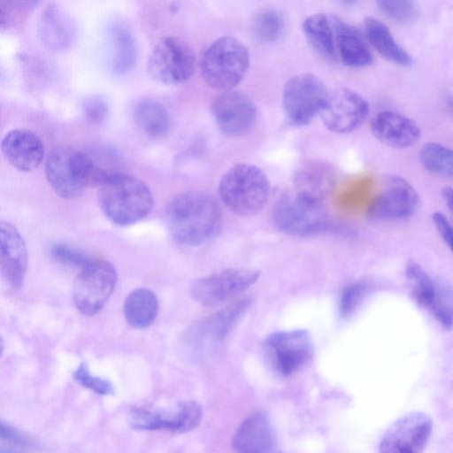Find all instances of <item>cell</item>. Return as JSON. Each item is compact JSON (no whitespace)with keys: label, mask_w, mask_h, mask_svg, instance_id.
I'll list each match as a JSON object with an SVG mask.
<instances>
[{"label":"cell","mask_w":453,"mask_h":453,"mask_svg":"<svg viewBox=\"0 0 453 453\" xmlns=\"http://www.w3.org/2000/svg\"><path fill=\"white\" fill-rule=\"evenodd\" d=\"M158 312V301L149 288L133 290L124 303V316L127 322L135 328H146L155 320Z\"/></svg>","instance_id":"484cf974"},{"label":"cell","mask_w":453,"mask_h":453,"mask_svg":"<svg viewBox=\"0 0 453 453\" xmlns=\"http://www.w3.org/2000/svg\"><path fill=\"white\" fill-rule=\"evenodd\" d=\"M264 350L273 372L280 378H288L311 360L313 343L305 329L280 331L266 338Z\"/></svg>","instance_id":"52a82bcc"},{"label":"cell","mask_w":453,"mask_h":453,"mask_svg":"<svg viewBox=\"0 0 453 453\" xmlns=\"http://www.w3.org/2000/svg\"><path fill=\"white\" fill-rule=\"evenodd\" d=\"M0 436L3 440H6L13 444L20 446L30 445V441L23 434L3 422L0 425Z\"/></svg>","instance_id":"60d3db41"},{"label":"cell","mask_w":453,"mask_h":453,"mask_svg":"<svg viewBox=\"0 0 453 453\" xmlns=\"http://www.w3.org/2000/svg\"><path fill=\"white\" fill-rule=\"evenodd\" d=\"M45 175L58 196L72 199L88 188L99 187L112 174L94 156L70 146H59L47 157Z\"/></svg>","instance_id":"7a4b0ae2"},{"label":"cell","mask_w":453,"mask_h":453,"mask_svg":"<svg viewBox=\"0 0 453 453\" xmlns=\"http://www.w3.org/2000/svg\"><path fill=\"white\" fill-rule=\"evenodd\" d=\"M369 114L366 100L354 90L340 88L328 95L320 112L326 127L336 134L349 133L360 127Z\"/></svg>","instance_id":"9a60e30c"},{"label":"cell","mask_w":453,"mask_h":453,"mask_svg":"<svg viewBox=\"0 0 453 453\" xmlns=\"http://www.w3.org/2000/svg\"><path fill=\"white\" fill-rule=\"evenodd\" d=\"M147 73L157 82L179 85L188 81L195 71V55L183 40L168 36L151 50L147 61Z\"/></svg>","instance_id":"ba28073f"},{"label":"cell","mask_w":453,"mask_h":453,"mask_svg":"<svg viewBox=\"0 0 453 453\" xmlns=\"http://www.w3.org/2000/svg\"><path fill=\"white\" fill-rule=\"evenodd\" d=\"M97 197L104 215L119 226L142 219L153 206L149 187L136 177L121 172L111 175L98 187Z\"/></svg>","instance_id":"3957f363"},{"label":"cell","mask_w":453,"mask_h":453,"mask_svg":"<svg viewBox=\"0 0 453 453\" xmlns=\"http://www.w3.org/2000/svg\"><path fill=\"white\" fill-rule=\"evenodd\" d=\"M303 32L317 53L332 58L335 56L334 34L331 18L324 13H314L303 22Z\"/></svg>","instance_id":"4316f807"},{"label":"cell","mask_w":453,"mask_h":453,"mask_svg":"<svg viewBox=\"0 0 453 453\" xmlns=\"http://www.w3.org/2000/svg\"><path fill=\"white\" fill-rule=\"evenodd\" d=\"M270 182L257 166L240 163L231 166L221 176L219 194L223 203L240 216L259 212L270 196Z\"/></svg>","instance_id":"277c9868"},{"label":"cell","mask_w":453,"mask_h":453,"mask_svg":"<svg viewBox=\"0 0 453 453\" xmlns=\"http://www.w3.org/2000/svg\"><path fill=\"white\" fill-rule=\"evenodd\" d=\"M365 33L370 44L385 59L402 66L414 64L412 56L396 42L388 26L380 19L366 17Z\"/></svg>","instance_id":"603a6c76"},{"label":"cell","mask_w":453,"mask_h":453,"mask_svg":"<svg viewBox=\"0 0 453 453\" xmlns=\"http://www.w3.org/2000/svg\"><path fill=\"white\" fill-rule=\"evenodd\" d=\"M165 219L176 242L196 246L218 234L223 214L220 205L211 195L203 191H187L168 203Z\"/></svg>","instance_id":"6da1fadb"},{"label":"cell","mask_w":453,"mask_h":453,"mask_svg":"<svg viewBox=\"0 0 453 453\" xmlns=\"http://www.w3.org/2000/svg\"><path fill=\"white\" fill-rule=\"evenodd\" d=\"M233 448L236 453H274L276 437L268 416L263 411L248 416L234 434Z\"/></svg>","instance_id":"ffe728a7"},{"label":"cell","mask_w":453,"mask_h":453,"mask_svg":"<svg viewBox=\"0 0 453 453\" xmlns=\"http://www.w3.org/2000/svg\"><path fill=\"white\" fill-rule=\"evenodd\" d=\"M73 378L82 387L88 388L95 393L102 395H107L113 393L111 383L104 379L92 375L86 364L79 365L73 373Z\"/></svg>","instance_id":"74e56055"},{"label":"cell","mask_w":453,"mask_h":453,"mask_svg":"<svg viewBox=\"0 0 453 453\" xmlns=\"http://www.w3.org/2000/svg\"><path fill=\"white\" fill-rule=\"evenodd\" d=\"M2 151L12 167L28 173L41 165L45 149L42 140L34 132L18 128L4 135Z\"/></svg>","instance_id":"d6986e66"},{"label":"cell","mask_w":453,"mask_h":453,"mask_svg":"<svg viewBox=\"0 0 453 453\" xmlns=\"http://www.w3.org/2000/svg\"><path fill=\"white\" fill-rule=\"evenodd\" d=\"M419 207V196L411 183L401 176L389 175L384 179L367 213L372 219L399 221L411 218Z\"/></svg>","instance_id":"8fae6325"},{"label":"cell","mask_w":453,"mask_h":453,"mask_svg":"<svg viewBox=\"0 0 453 453\" xmlns=\"http://www.w3.org/2000/svg\"><path fill=\"white\" fill-rule=\"evenodd\" d=\"M432 219L437 232L453 254V226L441 212H434Z\"/></svg>","instance_id":"ab89813d"},{"label":"cell","mask_w":453,"mask_h":453,"mask_svg":"<svg viewBox=\"0 0 453 453\" xmlns=\"http://www.w3.org/2000/svg\"><path fill=\"white\" fill-rule=\"evenodd\" d=\"M380 10L389 19L395 22H408L414 19L417 14L416 4L406 0H383L379 1Z\"/></svg>","instance_id":"d590c367"},{"label":"cell","mask_w":453,"mask_h":453,"mask_svg":"<svg viewBox=\"0 0 453 453\" xmlns=\"http://www.w3.org/2000/svg\"><path fill=\"white\" fill-rule=\"evenodd\" d=\"M420 161L432 174L453 179V150L437 142H427L420 150Z\"/></svg>","instance_id":"f546056e"},{"label":"cell","mask_w":453,"mask_h":453,"mask_svg":"<svg viewBox=\"0 0 453 453\" xmlns=\"http://www.w3.org/2000/svg\"><path fill=\"white\" fill-rule=\"evenodd\" d=\"M372 288L367 280H358L346 286L339 299V314L347 318L356 311Z\"/></svg>","instance_id":"836d02e7"},{"label":"cell","mask_w":453,"mask_h":453,"mask_svg":"<svg viewBox=\"0 0 453 453\" xmlns=\"http://www.w3.org/2000/svg\"><path fill=\"white\" fill-rule=\"evenodd\" d=\"M428 311L440 326L449 330L453 327V289L448 284L436 282V291Z\"/></svg>","instance_id":"4dcf8cb0"},{"label":"cell","mask_w":453,"mask_h":453,"mask_svg":"<svg viewBox=\"0 0 453 453\" xmlns=\"http://www.w3.org/2000/svg\"><path fill=\"white\" fill-rule=\"evenodd\" d=\"M50 254L60 264L80 270H82L92 261L84 253L65 243L52 245Z\"/></svg>","instance_id":"8d00e7d4"},{"label":"cell","mask_w":453,"mask_h":453,"mask_svg":"<svg viewBox=\"0 0 453 453\" xmlns=\"http://www.w3.org/2000/svg\"><path fill=\"white\" fill-rule=\"evenodd\" d=\"M284 28L282 15L275 10H265L259 12L253 23L257 38L264 42H273L279 38Z\"/></svg>","instance_id":"d6a6232c"},{"label":"cell","mask_w":453,"mask_h":453,"mask_svg":"<svg viewBox=\"0 0 453 453\" xmlns=\"http://www.w3.org/2000/svg\"><path fill=\"white\" fill-rule=\"evenodd\" d=\"M250 303V299L243 297L201 319L190 329L188 340L202 348H213L220 344L246 311Z\"/></svg>","instance_id":"2e32d148"},{"label":"cell","mask_w":453,"mask_h":453,"mask_svg":"<svg viewBox=\"0 0 453 453\" xmlns=\"http://www.w3.org/2000/svg\"><path fill=\"white\" fill-rule=\"evenodd\" d=\"M74 25L71 18L56 5H50L42 14L40 36L50 49H66L74 38Z\"/></svg>","instance_id":"cb8c5ba5"},{"label":"cell","mask_w":453,"mask_h":453,"mask_svg":"<svg viewBox=\"0 0 453 453\" xmlns=\"http://www.w3.org/2000/svg\"><path fill=\"white\" fill-rule=\"evenodd\" d=\"M441 195L445 201V203L453 217V188L452 187H444L441 189Z\"/></svg>","instance_id":"b9f144b4"},{"label":"cell","mask_w":453,"mask_h":453,"mask_svg":"<svg viewBox=\"0 0 453 453\" xmlns=\"http://www.w3.org/2000/svg\"><path fill=\"white\" fill-rule=\"evenodd\" d=\"M106 103L99 98H92L86 102L84 114L86 119L92 124H100L108 115Z\"/></svg>","instance_id":"f35d334b"},{"label":"cell","mask_w":453,"mask_h":453,"mask_svg":"<svg viewBox=\"0 0 453 453\" xmlns=\"http://www.w3.org/2000/svg\"><path fill=\"white\" fill-rule=\"evenodd\" d=\"M249 65L248 48L234 36H222L212 42L200 59L203 80L221 93L233 90L244 78Z\"/></svg>","instance_id":"5b68a950"},{"label":"cell","mask_w":453,"mask_h":453,"mask_svg":"<svg viewBox=\"0 0 453 453\" xmlns=\"http://www.w3.org/2000/svg\"><path fill=\"white\" fill-rule=\"evenodd\" d=\"M0 453H17V452L13 451L12 449H9L1 448Z\"/></svg>","instance_id":"7bdbcfd3"},{"label":"cell","mask_w":453,"mask_h":453,"mask_svg":"<svg viewBox=\"0 0 453 453\" xmlns=\"http://www.w3.org/2000/svg\"><path fill=\"white\" fill-rule=\"evenodd\" d=\"M433 421L420 411L395 420L383 435L379 453H421L431 435Z\"/></svg>","instance_id":"5bb4252c"},{"label":"cell","mask_w":453,"mask_h":453,"mask_svg":"<svg viewBox=\"0 0 453 453\" xmlns=\"http://www.w3.org/2000/svg\"><path fill=\"white\" fill-rule=\"evenodd\" d=\"M137 127L152 138H163L169 134L173 120L168 110L160 102L146 98L137 102L133 110Z\"/></svg>","instance_id":"d4e9b609"},{"label":"cell","mask_w":453,"mask_h":453,"mask_svg":"<svg viewBox=\"0 0 453 453\" xmlns=\"http://www.w3.org/2000/svg\"><path fill=\"white\" fill-rule=\"evenodd\" d=\"M117 282V273L109 262L92 260L77 276L73 299L77 310L93 316L105 304Z\"/></svg>","instance_id":"30bf717a"},{"label":"cell","mask_w":453,"mask_h":453,"mask_svg":"<svg viewBox=\"0 0 453 453\" xmlns=\"http://www.w3.org/2000/svg\"><path fill=\"white\" fill-rule=\"evenodd\" d=\"M405 277L416 303L428 311L435 295L437 280L413 260H409L405 265Z\"/></svg>","instance_id":"f1b7e54d"},{"label":"cell","mask_w":453,"mask_h":453,"mask_svg":"<svg viewBox=\"0 0 453 453\" xmlns=\"http://www.w3.org/2000/svg\"><path fill=\"white\" fill-rule=\"evenodd\" d=\"M203 418V408L196 401L180 403L172 412L171 432L186 433L195 429Z\"/></svg>","instance_id":"1f68e13d"},{"label":"cell","mask_w":453,"mask_h":453,"mask_svg":"<svg viewBox=\"0 0 453 453\" xmlns=\"http://www.w3.org/2000/svg\"><path fill=\"white\" fill-rule=\"evenodd\" d=\"M323 81L311 73L290 77L282 91V104L288 120L295 126L309 124L320 114L328 96Z\"/></svg>","instance_id":"9c48e42d"},{"label":"cell","mask_w":453,"mask_h":453,"mask_svg":"<svg viewBox=\"0 0 453 453\" xmlns=\"http://www.w3.org/2000/svg\"><path fill=\"white\" fill-rule=\"evenodd\" d=\"M130 423L137 430L167 431L169 426L168 413L145 409H134L130 415Z\"/></svg>","instance_id":"e575fe53"},{"label":"cell","mask_w":453,"mask_h":453,"mask_svg":"<svg viewBox=\"0 0 453 453\" xmlns=\"http://www.w3.org/2000/svg\"><path fill=\"white\" fill-rule=\"evenodd\" d=\"M111 66L114 72L128 71L135 63L137 48L127 27L117 25L111 31Z\"/></svg>","instance_id":"83f0119b"},{"label":"cell","mask_w":453,"mask_h":453,"mask_svg":"<svg viewBox=\"0 0 453 453\" xmlns=\"http://www.w3.org/2000/svg\"><path fill=\"white\" fill-rule=\"evenodd\" d=\"M0 249L3 277L13 289H19L27 272V248L18 229L4 220L0 222Z\"/></svg>","instance_id":"ac0fdd59"},{"label":"cell","mask_w":453,"mask_h":453,"mask_svg":"<svg viewBox=\"0 0 453 453\" xmlns=\"http://www.w3.org/2000/svg\"><path fill=\"white\" fill-rule=\"evenodd\" d=\"M273 221L282 233L307 236L327 231L332 223L324 205L295 192L282 195L273 209Z\"/></svg>","instance_id":"8992f818"},{"label":"cell","mask_w":453,"mask_h":453,"mask_svg":"<svg viewBox=\"0 0 453 453\" xmlns=\"http://www.w3.org/2000/svg\"><path fill=\"white\" fill-rule=\"evenodd\" d=\"M335 168L322 160L313 159L300 165L293 184L294 192L310 201L323 204L336 185Z\"/></svg>","instance_id":"e0dca14e"},{"label":"cell","mask_w":453,"mask_h":453,"mask_svg":"<svg viewBox=\"0 0 453 453\" xmlns=\"http://www.w3.org/2000/svg\"><path fill=\"white\" fill-rule=\"evenodd\" d=\"M260 276V271L231 268L196 280L190 288L191 296L200 304L217 306L244 292Z\"/></svg>","instance_id":"7c38bea8"},{"label":"cell","mask_w":453,"mask_h":453,"mask_svg":"<svg viewBox=\"0 0 453 453\" xmlns=\"http://www.w3.org/2000/svg\"><path fill=\"white\" fill-rule=\"evenodd\" d=\"M371 130L381 142L400 149L414 145L421 136L416 122L393 111L379 112L372 120Z\"/></svg>","instance_id":"44dd1931"},{"label":"cell","mask_w":453,"mask_h":453,"mask_svg":"<svg viewBox=\"0 0 453 453\" xmlns=\"http://www.w3.org/2000/svg\"><path fill=\"white\" fill-rule=\"evenodd\" d=\"M211 113L221 133L228 137L248 134L257 116L253 100L247 94L234 89L222 92L213 100Z\"/></svg>","instance_id":"4fadbf2b"},{"label":"cell","mask_w":453,"mask_h":453,"mask_svg":"<svg viewBox=\"0 0 453 453\" xmlns=\"http://www.w3.org/2000/svg\"><path fill=\"white\" fill-rule=\"evenodd\" d=\"M335 52L341 61L350 67H364L372 62V54L362 35L336 16L331 17Z\"/></svg>","instance_id":"7402d4cb"}]
</instances>
